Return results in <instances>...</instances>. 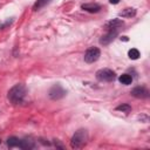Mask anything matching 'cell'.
I'll list each match as a JSON object with an SVG mask.
<instances>
[{
	"instance_id": "5b68a950",
	"label": "cell",
	"mask_w": 150,
	"mask_h": 150,
	"mask_svg": "<svg viewBox=\"0 0 150 150\" xmlns=\"http://www.w3.org/2000/svg\"><path fill=\"white\" fill-rule=\"evenodd\" d=\"M96 79L101 82H112L116 79V74L112 69L102 68L96 71Z\"/></svg>"
},
{
	"instance_id": "6da1fadb",
	"label": "cell",
	"mask_w": 150,
	"mask_h": 150,
	"mask_svg": "<svg viewBox=\"0 0 150 150\" xmlns=\"http://www.w3.org/2000/svg\"><path fill=\"white\" fill-rule=\"evenodd\" d=\"M123 25H124V22H123L122 20H120V19H114V20L109 21V22L107 23V33L100 39V43L103 45V46L109 45V43L116 38V35L118 34L120 28H121Z\"/></svg>"
},
{
	"instance_id": "7c38bea8",
	"label": "cell",
	"mask_w": 150,
	"mask_h": 150,
	"mask_svg": "<svg viewBox=\"0 0 150 150\" xmlns=\"http://www.w3.org/2000/svg\"><path fill=\"white\" fill-rule=\"evenodd\" d=\"M50 1H52V0H36L35 4L33 5V11H39V9H41L42 7L47 6Z\"/></svg>"
},
{
	"instance_id": "30bf717a",
	"label": "cell",
	"mask_w": 150,
	"mask_h": 150,
	"mask_svg": "<svg viewBox=\"0 0 150 150\" xmlns=\"http://www.w3.org/2000/svg\"><path fill=\"white\" fill-rule=\"evenodd\" d=\"M120 15L122 18H132V16L136 15V9L135 8H131V7L124 8L122 12H120Z\"/></svg>"
},
{
	"instance_id": "277c9868",
	"label": "cell",
	"mask_w": 150,
	"mask_h": 150,
	"mask_svg": "<svg viewBox=\"0 0 150 150\" xmlns=\"http://www.w3.org/2000/svg\"><path fill=\"white\" fill-rule=\"evenodd\" d=\"M7 145H8L9 148H20V149H23V150L35 148V144H34L32 141L21 139V138H18V137H15V136L8 137V139H7Z\"/></svg>"
},
{
	"instance_id": "52a82bcc",
	"label": "cell",
	"mask_w": 150,
	"mask_h": 150,
	"mask_svg": "<svg viewBox=\"0 0 150 150\" xmlns=\"http://www.w3.org/2000/svg\"><path fill=\"white\" fill-rule=\"evenodd\" d=\"M66 89L61 86V84H54L50 89H49V97L52 98V100H54V101H56V100H60V98H62L63 96H66Z\"/></svg>"
},
{
	"instance_id": "4fadbf2b",
	"label": "cell",
	"mask_w": 150,
	"mask_h": 150,
	"mask_svg": "<svg viewBox=\"0 0 150 150\" xmlns=\"http://www.w3.org/2000/svg\"><path fill=\"white\" fill-rule=\"evenodd\" d=\"M128 56H129L131 60H137V59L139 57V52H138V49H136V48H131V49H129V52H128Z\"/></svg>"
},
{
	"instance_id": "8992f818",
	"label": "cell",
	"mask_w": 150,
	"mask_h": 150,
	"mask_svg": "<svg viewBox=\"0 0 150 150\" xmlns=\"http://www.w3.org/2000/svg\"><path fill=\"white\" fill-rule=\"evenodd\" d=\"M100 55H101V50L97 47H90L84 53V62L94 63V62H96L98 60Z\"/></svg>"
},
{
	"instance_id": "9a60e30c",
	"label": "cell",
	"mask_w": 150,
	"mask_h": 150,
	"mask_svg": "<svg viewBox=\"0 0 150 150\" xmlns=\"http://www.w3.org/2000/svg\"><path fill=\"white\" fill-rule=\"evenodd\" d=\"M109 2H110V4H112V5H116V4H118V2H120V0H109Z\"/></svg>"
},
{
	"instance_id": "3957f363",
	"label": "cell",
	"mask_w": 150,
	"mask_h": 150,
	"mask_svg": "<svg viewBox=\"0 0 150 150\" xmlns=\"http://www.w3.org/2000/svg\"><path fill=\"white\" fill-rule=\"evenodd\" d=\"M87 141H88L87 130L80 129L73 135V137L70 139V146L73 149H80V148H82V146H84L87 144Z\"/></svg>"
},
{
	"instance_id": "e0dca14e",
	"label": "cell",
	"mask_w": 150,
	"mask_h": 150,
	"mask_svg": "<svg viewBox=\"0 0 150 150\" xmlns=\"http://www.w3.org/2000/svg\"><path fill=\"white\" fill-rule=\"evenodd\" d=\"M0 143H1V141H0Z\"/></svg>"
},
{
	"instance_id": "5bb4252c",
	"label": "cell",
	"mask_w": 150,
	"mask_h": 150,
	"mask_svg": "<svg viewBox=\"0 0 150 150\" xmlns=\"http://www.w3.org/2000/svg\"><path fill=\"white\" fill-rule=\"evenodd\" d=\"M116 110H120V111H123V112L128 114V112H130V111H131V107H130L129 104L124 103V104H121V105L116 107Z\"/></svg>"
},
{
	"instance_id": "7a4b0ae2",
	"label": "cell",
	"mask_w": 150,
	"mask_h": 150,
	"mask_svg": "<svg viewBox=\"0 0 150 150\" xmlns=\"http://www.w3.org/2000/svg\"><path fill=\"white\" fill-rule=\"evenodd\" d=\"M27 95V88L25 84L18 83L14 87H12L8 91V100L12 104H21L25 101V97Z\"/></svg>"
},
{
	"instance_id": "ba28073f",
	"label": "cell",
	"mask_w": 150,
	"mask_h": 150,
	"mask_svg": "<svg viewBox=\"0 0 150 150\" xmlns=\"http://www.w3.org/2000/svg\"><path fill=\"white\" fill-rule=\"evenodd\" d=\"M130 94L137 98H148L149 97V90L145 87H135Z\"/></svg>"
},
{
	"instance_id": "9c48e42d",
	"label": "cell",
	"mask_w": 150,
	"mask_h": 150,
	"mask_svg": "<svg viewBox=\"0 0 150 150\" xmlns=\"http://www.w3.org/2000/svg\"><path fill=\"white\" fill-rule=\"evenodd\" d=\"M81 8L83 11H87L89 13H97L101 11V6L98 4H94V2H90V4H83L81 6Z\"/></svg>"
},
{
	"instance_id": "2e32d148",
	"label": "cell",
	"mask_w": 150,
	"mask_h": 150,
	"mask_svg": "<svg viewBox=\"0 0 150 150\" xmlns=\"http://www.w3.org/2000/svg\"><path fill=\"white\" fill-rule=\"evenodd\" d=\"M121 40H124V41H128V38H127V36H122V38H121Z\"/></svg>"
},
{
	"instance_id": "8fae6325",
	"label": "cell",
	"mask_w": 150,
	"mask_h": 150,
	"mask_svg": "<svg viewBox=\"0 0 150 150\" xmlns=\"http://www.w3.org/2000/svg\"><path fill=\"white\" fill-rule=\"evenodd\" d=\"M118 81H120L122 84H124V86H129V84H131V82H132V76L129 75V74H122V75L118 77Z\"/></svg>"
}]
</instances>
